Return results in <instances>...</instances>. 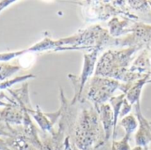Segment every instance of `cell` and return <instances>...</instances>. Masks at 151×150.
Wrapping results in <instances>:
<instances>
[{
    "instance_id": "1",
    "label": "cell",
    "mask_w": 151,
    "mask_h": 150,
    "mask_svg": "<svg viewBox=\"0 0 151 150\" xmlns=\"http://www.w3.org/2000/svg\"><path fill=\"white\" fill-rule=\"evenodd\" d=\"M77 103L79 106L75 109L76 111L68 112L66 119L72 123L77 146L82 150H90L96 148V144L99 141L105 140L104 131L94 104L87 100Z\"/></svg>"
},
{
    "instance_id": "2",
    "label": "cell",
    "mask_w": 151,
    "mask_h": 150,
    "mask_svg": "<svg viewBox=\"0 0 151 150\" xmlns=\"http://www.w3.org/2000/svg\"><path fill=\"white\" fill-rule=\"evenodd\" d=\"M139 48L129 47L120 50H107L97 62L95 76L113 79L123 83L134 82L146 75L133 72L129 65Z\"/></svg>"
},
{
    "instance_id": "3",
    "label": "cell",
    "mask_w": 151,
    "mask_h": 150,
    "mask_svg": "<svg viewBox=\"0 0 151 150\" xmlns=\"http://www.w3.org/2000/svg\"><path fill=\"white\" fill-rule=\"evenodd\" d=\"M133 83H123L110 78L94 76L86 83L81 100L89 101L93 104H104L112 97L117 89L126 95Z\"/></svg>"
},
{
    "instance_id": "4",
    "label": "cell",
    "mask_w": 151,
    "mask_h": 150,
    "mask_svg": "<svg viewBox=\"0 0 151 150\" xmlns=\"http://www.w3.org/2000/svg\"><path fill=\"white\" fill-rule=\"evenodd\" d=\"M115 46H127L139 48H151V25L133 21L129 34L122 38H116Z\"/></svg>"
},
{
    "instance_id": "5",
    "label": "cell",
    "mask_w": 151,
    "mask_h": 150,
    "mask_svg": "<svg viewBox=\"0 0 151 150\" xmlns=\"http://www.w3.org/2000/svg\"><path fill=\"white\" fill-rule=\"evenodd\" d=\"M99 51H100L99 50L96 49L93 50L91 53L84 55L83 69H82L81 75L80 77L74 75H69V78L72 80V82L73 83V87L75 89V95L72 101V103H76L81 100L84 87L94 72L95 64L97 60V56Z\"/></svg>"
},
{
    "instance_id": "6",
    "label": "cell",
    "mask_w": 151,
    "mask_h": 150,
    "mask_svg": "<svg viewBox=\"0 0 151 150\" xmlns=\"http://www.w3.org/2000/svg\"><path fill=\"white\" fill-rule=\"evenodd\" d=\"M134 111L138 120L139 129L135 135L136 143L139 146H147L151 141V126L150 122L143 117L141 111L140 101L134 104Z\"/></svg>"
},
{
    "instance_id": "7",
    "label": "cell",
    "mask_w": 151,
    "mask_h": 150,
    "mask_svg": "<svg viewBox=\"0 0 151 150\" xmlns=\"http://www.w3.org/2000/svg\"><path fill=\"white\" fill-rule=\"evenodd\" d=\"M96 107L101 122L104 126V131L105 134V140L108 141L114 129V118H113V110H111V106L108 103L104 104H94Z\"/></svg>"
},
{
    "instance_id": "8",
    "label": "cell",
    "mask_w": 151,
    "mask_h": 150,
    "mask_svg": "<svg viewBox=\"0 0 151 150\" xmlns=\"http://www.w3.org/2000/svg\"><path fill=\"white\" fill-rule=\"evenodd\" d=\"M134 20L128 19L127 18L114 17L108 22L109 34L113 38H118L126 34H129V29L132 26Z\"/></svg>"
},
{
    "instance_id": "9",
    "label": "cell",
    "mask_w": 151,
    "mask_h": 150,
    "mask_svg": "<svg viewBox=\"0 0 151 150\" xmlns=\"http://www.w3.org/2000/svg\"><path fill=\"white\" fill-rule=\"evenodd\" d=\"M150 79V75H146L145 77H143L133 83V85L131 86V88L126 94V98L130 104L134 105L138 101H140L142 88L144 87L145 84L149 83V80Z\"/></svg>"
},
{
    "instance_id": "10",
    "label": "cell",
    "mask_w": 151,
    "mask_h": 150,
    "mask_svg": "<svg viewBox=\"0 0 151 150\" xmlns=\"http://www.w3.org/2000/svg\"><path fill=\"white\" fill-rule=\"evenodd\" d=\"M126 99V95L122 94L118 96H112L109 101L111 103V107L113 108V118H114V129H113V138H115L116 135V126H117V122L118 118L119 117V113L123 105V103Z\"/></svg>"
},
{
    "instance_id": "11",
    "label": "cell",
    "mask_w": 151,
    "mask_h": 150,
    "mask_svg": "<svg viewBox=\"0 0 151 150\" xmlns=\"http://www.w3.org/2000/svg\"><path fill=\"white\" fill-rule=\"evenodd\" d=\"M119 125L125 130L126 135L130 136L136 130L138 126V120L134 115H128L122 118V119L119 121Z\"/></svg>"
},
{
    "instance_id": "12",
    "label": "cell",
    "mask_w": 151,
    "mask_h": 150,
    "mask_svg": "<svg viewBox=\"0 0 151 150\" xmlns=\"http://www.w3.org/2000/svg\"><path fill=\"white\" fill-rule=\"evenodd\" d=\"M130 136L125 135L122 141H114L113 146H112V150H130V147L128 145V140Z\"/></svg>"
},
{
    "instance_id": "13",
    "label": "cell",
    "mask_w": 151,
    "mask_h": 150,
    "mask_svg": "<svg viewBox=\"0 0 151 150\" xmlns=\"http://www.w3.org/2000/svg\"><path fill=\"white\" fill-rule=\"evenodd\" d=\"M133 150H146V149H142V148L141 146H138V147H136L135 149H134Z\"/></svg>"
},
{
    "instance_id": "14",
    "label": "cell",
    "mask_w": 151,
    "mask_h": 150,
    "mask_svg": "<svg viewBox=\"0 0 151 150\" xmlns=\"http://www.w3.org/2000/svg\"><path fill=\"white\" fill-rule=\"evenodd\" d=\"M149 4H150V5L151 7V1H149Z\"/></svg>"
}]
</instances>
